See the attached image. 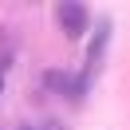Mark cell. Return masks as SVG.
<instances>
[{
    "instance_id": "obj_1",
    "label": "cell",
    "mask_w": 130,
    "mask_h": 130,
    "mask_svg": "<svg viewBox=\"0 0 130 130\" xmlns=\"http://www.w3.org/2000/svg\"><path fill=\"white\" fill-rule=\"evenodd\" d=\"M43 79V91H51V95H63L67 103H83V99L91 95V75L87 71H63V67H47V71L40 75Z\"/></svg>"
},
{
    "instance_id": "obj_2",
    "label": "cell",
    "mask_w": 130,
    "mask_h": 130,
    "mask_svg": "<svg viewBox=\"0 0 130 130\" xmlns=\"http://www.w3.org/2000/svg\"><path fill=\"white\" fill-rule=\"evenodd\" d=\"M55 24L63 28V36H67V40H75V43H79L83 36H87V28H91V12H87V4L59 0V4H55Z\"/></svg>"
},
{
    "instance_id": "obj_3",
    "label": "cell",
    "mask_w": 130,
    "mask_h": 130,
    "mask_svg": "<svg viewBox=\"0 0 130 130\" xmlns=\"http://www.w3.org/2000/svg\"><path fill=\"white\" fill-rule=\"evenodd\" d=\"M110 32H114V24H110V20H99V24H95V32H91V40H87V59H83V71H87L91 79L99 75V67H103V59H106Z\"/></svg>"
},
{
    "instance_id": "obj_4",
    "label": "cell",
    "mask_w": 130,
    "mask_h": 130,
    "mask_svg": "<svg viewBox=\"0 0 130 130\" xmlns=\"http://www.w3.org/2000/svg\"><path fill=\"white\" fill-rule=\"evenodd\" d=\"M12 67V51H0V91H4V75Z\"/></svg>"
},
{
    "instance_id": "obj_5",
    "label": "cell",
    "mask_w": 130,
    "mask_h": 130,
    "mask_svg": "<svg viewBox=\"0 0 130 130\" xmlns=\"http://www.w3.org/2000/svg\"><path fill=\"white\" fill-rule=\"evenodd\" d=\"M36 130H67V122H55V118H43Z\"/></svg>"
},
{
    "instance_id": "obj_6",
    "label": "cell",
    "mask_w": 130,
    "mask_h": 130,
    "mask_svg": "<svg viewBox=\"0 0 130 130\" xmlns=\"http://www.w3.org/2000/svg\"><path fill=\"white\" fill-rule=\"evenodd\" d=\"M20 130H36V126H32V122H20Z\"/></svg>"
}]
</instances>
